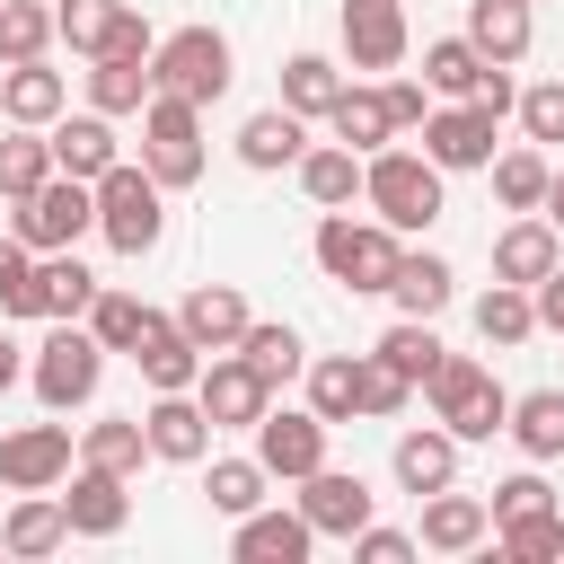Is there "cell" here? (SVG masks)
Returning <instances> with one entry per match:
<instances>
[{
	"instance_id": "1",
	"label": "cell",
	"mask_w": 564,
	"mask_h": 564,
	"mask_svg": "<svg viewBox=\"0 0 564 564\" xmlns=\"http://www.w3.org/2000/svg\"><path fill=\"white\" fill-rule=\"evenodd\" d=\"M397 256H405V238H397L379 212H370V220H352V212H326V220H317V273L344 282L352 300H388Z\"/></svg>"
},
{
	"instance_id": "2",
	"label": "cell",
	"mask_w": 564,
	"mask_h": 564,
	"mask_svg": "<svg viewBox=\"0 0 564 564\" xmlns=\"http://www.w3.org/2000/svg\"><path fill=\"white\" fill-rule=\"evenodd\" d=\"M361 203L397 229V238H423L432 220H441V167L423 159V150H370L361 159Z\"/></svg>"
},
{
	"instance_id": "3",
	"label": "cell",
	"mask_w": 564,
	"mask_h": 564,
	"mask_svg": "<svg viewBox=\"0 0 564 564\" xmlns=\"http://www.w3.org/2000/svg\"><path fill=\"white\" fill-rule=\"evenodd\" d=\"M423 405H432V423H449L458 441H494V432H511V388H502L476 352H441V370L423 379Z\"/></svg>"
},
{
	"instance_id": "4",
	"label": "cell",
	"mask_w": 564,
	"mask_h": 564,
	"mask_svg": "<svg viewBox=\"0 0 564 564\" xmlns=\"http://www.w3.org/2000/svg\"><path fill=\"white\" fill-rule=\"evenodd\" d=\"M97 238H106L115 256H150V247L167 238V185H159L141 159H115V167L97 176Z\"/></svg>"
},
{
	"instance_id": "5",
	"label": "cell",
	"mask_w": 564,
	"mask_h": 564,
	"mask_svg": "<svg viewBox=\"0 0 564 564\" xmlns=\"http://www.w3.org/2000/svg\"><path fill=\"white\" fill-rule=\"evenodd\" d=\"M97 379H106V344L88 335V317H53V335H44L35 361H26L35 405H44V414H70V405L97 397Z\"/></svg>"
},
{
	"instance_id": "6",
	"label": "cell",
	"mask_w": 564,
	"mask_h": 564,
	"mask_svg": "<svg viewBox=\"0 0 564 564\" xmlns=\"http://www.w3.org/2000/svg\"><path fill=\"white\" fill-rule=\"evenodd\" d=\"M150 79L167 88V97H194V106H220L229 97V35L220 26H176V35H159L150 44Z\"/></svg>"
},
{
	"instance_id": "7",
	"label": "cell",
	"mask_w": 564,
	"mask_h": 564,
	"mask_svg": "<svg viewBox=\"0 0 564 564\" xmlns=\"http://www.w3.org/2000/svg\"><path fill=\"white\" fill-rule=\"evenodd\" d=\"M141 167H150L167 194H185V185L203 176V106H194V97L150 88V106H141Z\"/></svg>"
},
{
	"instance_id": "8",
	"label": "cell",
	"mask_w": 564,
	"mask_h": 564,
	"mask_svg": "<svg viewBox=\"0 0 564 564\" xmlns=\"http://www.w3.org/2000/svg\"><path fill=\"white\" fill-rule=\"evenodd\" d=\"M9 229H18V238H26L35 256H53V247H79V238L97 229V185H88V176H62V167H53V176H44V185H35L26 203H9Z\"/></svg>"
},
{
	"instance_id": "9",
	"label": "cell",
	"mask_w": 564,
	"mask_h": 564,
	"mask_svg": "<svg viewBox=\"0 0 564 564\" xmlns=\"http://www.w3.org/2000/svg\"><path fill=\"white\" fill-rule=\"evenodd\" d=\"M326 414L317 405H264V423H256V458H264V476L273 485H300V476H317L326 467Z\"/></svg>"
},
{
	"instance_id": "10",
	"label": "cell",
	"mask_w": 564,
	"mask_h": 564,
	"mask_svg": "<svg viewBox=\"0 0 564 564\" xmlns=\"http://www.w3.org/2000/svg\"><path fill=\"white\" fill-rule=\"evenodd\" d=\"M194 397H203V414H212L220 432H256V423H264V405H273V379H264L247 352H203Z\"/></svg>"
},
{
	"instance_id": "11",
	"label": "cell",
	"mask_w": 564,
	"mask_h": 564,
	"mask_svg": "<svg viewBox=\"0 0 564 564\" xmlns=\"http://www.w3.org/2000/svg\"><path fill=\"white\" fill-rule=\"evenodd\" d=\"M70 467H79L70 423H18V432H0V485L9 494H53V485H70Z\"/></svg>"
},
{
	"instance_id": "12",
	"label": "cell",
	"mask_w": 564,
	"mask_h": 564,
	"mask_svg": "<svg viewBox=\"0 0 564 564\" xmlns=\"http://www.w3.org/2000/svg\"><path fill=\"white\" fill-rule=\"evenodd\" d=\"M141 432H150V458H159V467H203L220 423L203 414V397H194V388H159V397L141 405Z\"/></svg>"
},
{
	"instance_id": "13",
	"label": "cell",
	"mask_w": 564,
	"mask_h": 564,
	"mask_svg": "<svg viewBox=\"0 0 564 564\" xmlns=\"http://www.w3.org/2000/svg\"><path fill=\"white\" fill-rule=\"evenodd\" d=\"M494 123H502V115H485L476 97H458V106H432V115H423V159H432L441 176L494 167Z\"/></svg>"
},
{
	"instance_id": "14",
	"label": "cell",
	"mask_w": 564,
	"mask_h": 564,
	"mask_svg": "<svg viewBox=\"0 0 564 564\" xmlns=\"http://www.w3.org/2000/svg\"><path fill=\"white\" fill-rule=\"evenodd\" d=\"M300 511H308L317 538H344V546H352V529L379 520V494H370L352 467H317V476H300Z\"/></svg>"
},
{
	"instance_id": "15",
	"label": "cell",
	"mask_w": 564,
	"mask_h": 564,
	"mask_svg": "<svg viewBox=\"0 0 564 564\" xmlns=\"http://www.w3.org/2000/svg\"><path fill=\"white\" fill-rule=\"evenodd\" d=\"M308 546H317V529H308V511L291 502H256L247 520H229V555L238 564H308Z\"/></svg>"
},
{
	"instance_id": "16",
	"label": "cell",
	"mask_w": 564,
	"mask_h": 564,
	"mask_svg": "<svg viewBox=\"0 0 564 564\" xmlns=\"http://www.w3.org/2000/svg\"><path fill=\"white\" fill-rule=\"evenodd\" d=\"M344 62L352 70H397L405 62V44H414V26H405V0H344Z\"/></svg>"
},
{
	"instance_id": "17",
	"label": "cell",
	"mask_w": 564,
	"mask_h": 564,
	"mask_svg": "<svg viewBox=\"0 0 564 564\" xmlns=\"http://www.w3.org/2000/svg\"><path fill=\"white\" fill-rule=\"evenodd\" d=\"M414 538H423V555H476V546L494 538V502H485V494H458V485H441V494H423V520H414Z\"/></svg>"
},
{
	"instance_id": "18",
	"label": "cell",
	"mask_w": 564,
	"mask_h": 564,
	"mask_svg": "<svg viewBox=\"0 0 564 564\" xmlns=\"http://www.w3.org/2000/svg\"><path fill=\"white\" fill-rule=\"evenodd\" d=\"M555 264H564V229H555L546 212H511L502 238H494V282H529V291H538Z\"/></svg>"
},
{
	"instance_id": "19",
	"label": "cell",
	"mask_w": 564,
	"mask_h": 564,
	"mask_svg": "<svg viewBox=\"0 0 564 564\" xmlns=\"http://www.w3.org/2000/svg\"><path fill=\"white\" fill-rule=\"evenodd\" d=\"M176 326H185L203 352H238V335L256 326V308H247L238 282H194V291L176 300Z\"/></svg>"
},
{
	"instance_id": "20",
	"label": "cell",
	"mask_w": 564,
	"mask_h": 564,
	"mask_svg": "<svg viewBox=\"0 0 564 564\" xmlns=\"http://www.w3.org/2000/svg\"><path fill=\"white\" fill-rule=\"evenodd\" d=\"M132 476H115V467H70V494H62V511H70V538H123V520H132V494H123Z\"/></svg>"
},
{
	"instance_id": "21",
	"label": "cell",
	"mask_w": 564,
	"mask_h": 564,
	"mask_svg": "<svg viewBox=\"0 0 564 564\" xmlns=\"http://www.w3.org/2000/svg\"><path fill=\"white\" fill-rule=\"evenodd\" d=\"M44 141H53V167H62V176H88V185L123 159L115 115H97V106H88V115H53V123H44Z\"/></svg>"
},
{
	"instance_id": "22",
	"label": "cell",
	"mask_w": 564,
	"mask_h": 564,
	"mask_svg": "<svg viewBox=\"0 0 564 564\" xmlns=\"http://www.w3.org/2000/svg\"><path fill=\"white\" fill-rule=\"evenodd\" d=\"M458 432L449 423H423V432H397V449H388V467H397V485L423 502V494H441V485H458Z\"/></svg>"
},
{
	"instance_id": "23",
	"label": "cell",
	"mask_w": 564,
	"mask_h": 564,
	"mask_svg": "<svg viewBox=\"0 0 564 564\" xmlns=\"http://www.w3.org/2000/svg\"><path fill=\"white\" fill-rule=\"evenodd\" d=\"M53 115H70V79L53 70V62H0V123H53Z\"/></svg>"
},
{
	"instance_id": "24",
	"label": "cell",
	"mask_w": 564,
	"mask_h": 564,
	"mask_svg": "<svg viewBox=\"0 0 564 564\" xmlns=\"http://www.w3.org/2000/svg\"><path fill=\"white\" fill-rule=\"evenodd\" d=\"M0 546H9L18 564L62 555V546H70V511H62V494H18V502H9V520H0Z\"/></svg>"
},
{
	"instance_id": "25",
	"label": "cell",
	"mask_w": 564,
	"mask_h": 564,
	"mask_svg": "<svg viewBox=\"0 0 564 564\" xmlns=\"http://www.w3.org/2000/svg\"><path fill=\"white\" fill-rule=\"evenodd\" d=\"M326 132H335L344 150H361V159H370V150H388V141L405 132V123H397V106H388V88H370V79H352V88L335 97V115H326Z\"/></svg>"
},
{
	"instance_id": "26",
	"label": "cell",
	"mask_w": 564,
	"mask_h": 564,
	"mask_svg": "<svg viewBox=\"0 0 564 564\" xmlns=\"http://www.w3.org/2000/svg\"><path fill=\"white\" fill-rule=\"evenodd\" d=\"M291 176H300V194L317 212H352L361 203V150H344V141H308Z\"/></svg>"
},
{
	"instance_id": "27",
	"label": "cell",
	"mask_w": 564,
	"mask_h": 564,
	"mask_svg": "<svg viewBox=\"0 0 564 564\" xmlns=\"http://www.w3.org/2000/svg\"><path fill=\"white\" fill-rule=\"evenodd\" d=\"M300 150H308V115H291V106H264V115H247V123H238V159H247L256 176L300 167Z\"/></svg>"
},
{
	"instance_id": "28",
	"label": "cell",
	"mask_w": 564,
	"mask_h": 564,
	"mask_svg": "<svg viewBox=\"0 0 564 564\" xmlns=\"http://www.w3.org/2000/svg\"><path fill=\"white\" fill-rule=\"evenodd\" d=\"M132 361H141V388H150V397H159V388H194V379H203V344H194L167 308H159V326L141 335V352H132Z\"/></svg>"
},
{
	"instance_id": "29",
	"label": "cell",
	"mask_w": 564,
	"mask_h": 564,
	"mask_svg": "<svg viewBox=\"0 0 564 564\" xmlns=\"http://www.w3.org/2000/svg\"><path fill=\"white\" fill-rule=\"evenodd\" d=\"M388 300H397V317H441V308L458 300V273H449L432 247H405V256H397V282H388Z\"/></svg>"
},
{
	"instance_id": "30",
	"label": "cell",
	"mask_w": 564,
	"mask_h": 564,
	"mask_svg": "<svg viewBox=\"0 0 564 564\" xmlns=\"http://www.w3.org/2000/svg\"><path fill=\"white\" fill-rule=\"evenodd\" d=\"M467 44H476L485 62H502V70H511V62L538 44V18H529V0H476V9H467Z\"/></svg>"
},
{
	"instance_id": "31",
	"label": "cell",
	"mask_w": 564,
	"mask_h": 564,
	"mask_svg": "<svg viewBox=\"0 0 564 564\" xmlns=\"http://www.w3.org/2000/svg\"><path fill=\"white\" fill-rule=\"evenodd\" d=\"M485 70H494V62H485L467 35H432V44H423V88H432L441 106L476 97V88H485Z\"/></svg>"
},
{
	"instance_id": "32",
	"label": "cell",
	"mask_w": 564,
	"mask_h": 564,
	"mask_svg": "<svg viewBox=\"0 0 564 564\" xmlns=\"http://www.w3.org/2000/svg\"><path fill=\"white\" fill-rule=\"evenodd\" d=\"M150 88H159V79H150V62H132V53H97V62H88V106H97V115H141Z\"/></svg>"
},
{
	"instance_id": "33",
	"label": "cell",
	"mask_w": 564,
	"mask_h": 564,
	"mask_svg": "<svg viewBox=\"0 0 564 564\" xmlns=\"http://www.w3.org/2000/svg\"><path fill=\"white\" fill-rule=\"evenodd\" d=\"M344 88H352V79H344L326 53H291V62H282V106H291V115H308V123H326Z\"/></svg>"
},
{
	"instance_id": "34",
	"label": "cell",
	"mask_w": 564,
	"mask_h": 564,
	"mask_svg": "<svg viewBox=\"0 0 564 564\" xmlns=\"http://www.w3.org/2000/svg\"><path fill=\"white\" fill-rule=\"evenodd\" d=\"M150 326H159V308H150L141 291H115V282H106V291L88 300V335H97L106 352H141Z\"/></svg>"
},
{
	"instance_id": "35",
	"label": "cell",
	"mask_w": 564,
	"mask_h": 564,
	"mask_svg": "<svg viewBox=\"0 0 564 564\" xmlns=\"http://www.w3.org/2000/svg\"><path fill=\"white\" fill-rule=\"evenodd\" d=\"M511 441H520V458H564V388H529V397H511Z\"/></svg>"
},
{
	"instance_id": "36",
	"label": "cell",
	"mask_w": 564,
	"mask_h": 564,
	"mask_svg": "<svg viewBox=\"0 0 564 564\" xmlns=\"http://www.w3.org/2000/svg\"><path fill=\"white\" fill-rule=\"evenodd\" d=\"M546 185H555V167H546L538 141H520V150L494 159V203L502 212H546Z\"/></svg>"
},
{
	"instance_id": "37",
	"label": "cell",
	"mask_w": 564,
	"mask_h": 564,
	"mask_svg": "<svg viewBox=\"0 0 564 564\" xmlns=\"http://www.w3.org/2000/svg\"><path fill=\"white\" fill-rule=\"evenodd\" d=\"M79 458H88V467H115V476H141V458H150L141 414H97V423L79 432Z\"/></svg>"
},
{
	"instance_id": "38",
	"label": "cell",
	"mask_w": 564,
	"mask_h": 564,
	"mask_svg": "<svg viewBox=\"0 0 564 564\" xmlns=\"http://www.w3.org/2000/svg\"><path fill=\"white\" fill-rule=\"evenodd\" d=\"M264 494H273V476H264L256 449H247V458H212V476H203V502H212L220 520H247Z\"/></svg>"
},
{
	"instance_id": "39",
	"label": "cell",
	"mask_w": 564,
	"mask_h": 564,
	"mask_svg": "<svg viewBox=\"0 0 564 564\" xmlns=\"http://www.w3.org/2000/svg\"><path fill=\"white\" fill-rule=\"evenodd\" d=\"M476 335H485V344H529V335H538V291H529V282H494V291L476 300Z\"/></svg>"
},
{
	"instance_id": "40",
	"label": "cell",
	"mask_w": 564,
	"mask_h": 564,
	"mask_svg": "<svg viewBox=\"0 0 564 564\" xmlns=\"http://www.w3.org/2000/svg\"><path fill=\"white\" fill-rule=\"evenodd\" d=\"M308 405L326 423H352L361 414V352H317L308 361Z\"/></svg>"
},
{
	"instance_id": "41",
	"label": "cell",
	"mask_w": 564,
	"mask_h": 564,
	"mask_svg": "<svg viewBox=\"0 0 564 564\" xmlns=\"http://www.w3.org/2000/svg\"><path fill=\"white\" fill-rule=\"evenodd\" d=\"M44 44H62L53 0H0V62H44Z\"/></svg>"
},
{
	"instance_id": "42",
	"label": "cell",
	"mask_w": 564,
	"mask_h": 564,
	"mask_svg": "<svg viewBox=\"0 0 564 564\" xmlns=\"http://www.w3.org/2000/svg\"><path fill=\"white\" fill-rule=\"evenodd\" d=\"M0 317H44V256L18 229L0 238Z\"/></svg>"
},
{
	"instance_id": "43",
	"label": "cell",
	"mask_w": 564,
	"mask_h": 564,
	"mask_svg": "<svg viewBox=\"0 0 564 564\" xmlns=\"http://www.w3.org/2000/svg\"><path fill=\"white\" fill-rule=\"evenodd\" d=\"M238 352H247V361H256V370H264L273 388L308 370V344H300V326H282V317H256V326L238 335Z\"/></svg>"
},
{
	"instance_id": "44",
	"label": "cell",
	"mask_w": 564,
	"mask_h": 564,
	"mask_svg": "<svg viewBox=\"0 0 564 564\" xmlns=\"http://www.w3.org/2000/svg\"><path fill=\"white\" fill-rule=\"evenodd\" d=\"M44 176H53V141H44L35 123H18V132L0 141V203H26Z\"/></svg>"
},
{
	"instance_id": "45",
	"label": "cell",
	"mask_w": 564,
	"mask_h": 564,
	"mask_svg": "<svg viewBox=\"0 0 564 564\" xmlns=\"http://www.w3.org/2000/svg\"><path fill=\"white\" fill-rule=\"evenodd\" d=\"M370 352H379V361H397V370H405V379L423 388V379L441 370V352H449V344L432 335V317H397V326H388V335H379Z\"/></svg>"
},
{
	"instance_id": "46",
	"label": "cell",
	"mask_w": 564,
	"mask_h": 564,
	"mask_svg": "<svg viewBox=\"0 0 564 564\" xmlns=\"http://www.w3.org/2000/svg\"><path fill=\"white\" fill-rule=\"evenodd\" d=\"M97 291H106V282H97L70 247H53V256H44V317H88V300H97Z\"/></svg>"
},
{
	"instance_id": "47",
	"label": "cell",
	"mask_w": 564,
	"mask_h": 564,
	"mask_svg": "<svg viewBox=\"0 0 564 564\" xmlns=\"http://www.w3.org/2000/svg\"><path fill=\"white\" fill-rule=\"evenodd\" d=\"M494 546H502L511 564H555V555H564V511H529V520H502V529H494Z\"/></svg>"
},
{
	"instance_id": "48",
	"label": "cell",
	"mask_w": 564,
	"mask_h": 564,
	"mask_svg": "<svg viewBox=\"0 0 564 564\" xmlns=\"http://www.w3.org/2000/svg\"><path fill=\"white\" fill-rule=\"evenodd\" d=\"M405 405H414V379H405L397 361H379V352H361V414H370V423H397Z\"/></svg>"
},
{
	"instance_id": "49",
	"label": "cell",
	"mask_w": 564,
	"mask_h": 564,
	"mask_svg": "<svg viewBox=\"0 0 564 564\" xmlns=\"http://www.w3.org/2000/svg\"><path fill=\"white\" fill-rule=\"evenodd\" d=\"M115 9H123V0H53V18H62V44L97 62V44H106V26H115Z\"/></svg>"
},
{
	"instance_id": "50",
	"label": "cell",
	"mask_w": 564,
	"mask_h": 564,
	"mask_svg": "<svg viewBox=\"0 0 564 564\" xmlns=\"http://www.w3.org/2000/svg\"><path fill=\"white\" fill-rule=\"evenodd\" d=\"M529 511H555V485L538 476V458H529L520 476H502V485H494V529H502V520H529Z\"/></svg>"
},
{
	"instance_id": "51",
	"label": "cell",
	"mask_w": 564,
	"mask_h": 564,
	"mask_svg": "<svg viewBox=\"0 0 564 564\" xmlns=\"http://www.w3.org/2000/svg\"><path fill=\"white\" fill-rule=\"evenodd\" d=\"M520 132L546 150V141H564V79H538V88H520Z\"/></svg>"
},
{
	"instance_id": "52",
	"label": "cell",
	"mask_w": 564,
	"mask_h": 564,
	"mask_svg": "<svg viewBox=\"0 0 564 564\" xmlns=\"http://www.w3.org/2000/svg\"><path fill=\"white\" fill-rule=\"evenodd\" d=\"M352 555H361V564H405V555H423V538H414V529H379V520H370V529H352Z\"/></svg>"
},
{
	"instance_id": "53",
	"label": "cell",
	"mask_w": 564,
	"mask_h": 564,
	"mask_svg": "<svg viewBox=\"0 0 564 564\" xmlns=\"http://www.w3.org/2000/svg\"><path fill=\"white\" fill-rule=\"evenodd\" d=\"M150 44H159V35H150V18H141V9H132V0H123V9H115V26H106V44H97V53H132V62H150Z\"/></svg>"
},
{
	"instance_id": "54",
	"label": "cell",
	"mask_w": 564,
	"mask_h": 564,
	"mask_svg": "<svg viewBox=\"0 0 564 564\" xmlns=\"http://www.w3.org/2000/svg\"><path fill=\"white\" fill-rule=\"evenodd\" d=\"M388 106H397V123H405V132H423V115H432L441 97H432L423 79H388Z\"/></svg>"
},
{
	"instance_id": "55",
	"label": "cell",
	"mask_w": 564,
	"mask_h": 564,
	"mask_svg": "<svg viewBox=\"0 0 564 564\" xmlns=\"http://www.w3.org/2000/svg\"><path fill=\"white\" fill-rule=\"evenodd\" d=\"M538 326H546V335H564V264L538 282Z\"/></svg>"
},
{
	"instance_id": "56",
	"label": "cell",
	"mask_w": 564,
	"mask_h": 564,
	"mask_svg": "<svg viewBox=\"0 0 564 564\" xmlns=\"http://www.w3.org/2000/svg\"><path fill=\"white\" fill-rule=\"evenodd\" d=\"M18 379H26V361H18V344H9V335H0V397H9V388H18Z\"/></svg>"
},
{
	"instance_id": "57",
	"label": "cell",
	"mask_w": 564,
	"mask_h": 564,
	"mask_svg": "<svg viewBox=\"0 0 564 564\" xmlns=\"http://www.w3.org/2000/svg\"><path fill=\"white\" fill-rule=\"evenodd\" d=\"M546 220L564 229V167H555V185H546Z\"/></svg>"
},
{
	"instance_id": "58",
	"label": "cell",
	"mask_w": 564,
	"mask_h": 564,
	"mask_svg": "<svg viewBox=\"0 0 564 564\" xmlns=\"http://www.w3.org/2000/svg\"><path fill=\"white\" fill-rule=\"evenodd\" d=\"M529 9H538V0H529Z\"/></svg>"
}]
</instances>
